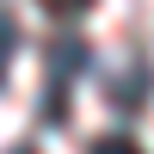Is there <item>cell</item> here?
I'll return each mask as SVG.
<instances>
[{"instance_id": "6da1fadb", "label": "cell", "mask_w": 154, "mask_h": 154, "mask_svg": "<svg viewBox=\"0 0 154 154\" xmlns=\"http://www.w3.org/2000/svg\"><path fill=\"white\" fill-rule=\"evenodd\" d=\"M86 56H93V49H86L80 37H56V43H49V86H43V123H62V117H68V86L80 80Z\"/></svg>"}, {"instance_id": "7a4b0ae2", "label": "cell", "mask_w": 154, "mask_h": 154, "mask_svg": "<svg viewBox=\"0 0 154 154\" xmlns=\"http://www.w3.org/2000/svg\"><path fill=\"white\" fill-rule=\"evenodd\" d=\"M105 93L117 99V105H136V99L148 93V68H142V62H136V68L123 74V80H117V74H111V80H105Z\"/></svg>"}, {"instance_id": "3957f363", "label": "cell", "mask_w": 154, "mask_h": 154, "mask_svg": "<svg viewBox=\"0 0 154 154\" xmlns=\"http://www.w3.org/2000/svg\"><path fill=\"white\" fill-rule=\"evenodd\" d=\"M12 49H19V25H12V12H0V93H6V62Z\"/></svg>"}, {"instance_id": "277c9868", "label": "cell", "mask_w": 154, "mask_h": 154, "mask_svg": "<svg viewBox=\"0 0 154 154\" xmlns=\"http://www.w3.org/2000/svg\"><path fill=\"white\" fill-rule=\"evenodd\" d=\"M86 154H142V142H136V136H117V130H111V136H99V142L86 148Z\"/></svg>"}, {"instance_id": "5b68a950", "label": "cell", "mask_w": 154, "mask_h": 154, "mask_svg": "<svg viewBox=\"0 0 154 154\" xmlns=\"http://www.w3.org/2000/svg\"><path fill=\"white\" fill-rule=\"evenodd\" d=\"M43 6H49V12H62V19H68V12H86V6H93V0H43Z\"/></svg>"}, {"instance_id": "8992f818", "label": "cell", "mask_w": 154, "mask_h": 154, "mask_svg": "<svg viewBox=\"0 0 154 154\" xmlns=\"http://www.w3.org/2000/svg\"><path fill=\"white\" fill-rule=\"evenodd\" d=\"M12 154H37V148H12Z\"/></svg>"}]
</instances>
